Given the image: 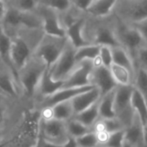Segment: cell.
<instances>
[{
    "instance_id": "6da1fadb",
    "label": "cell",
    "mask_w": 147,
    "mask_h": 147,
    "mask_svg": "<svg viewBox=\"0 0 147 147\" xmlns=\"http://www.w3.org/2000/svg\"><path fill=\"white\" fill-rule=\"evenodd\" d=\"M84 36L89 44L100 47H120L113 28V16L108 18H95L86 15Z\"/></svg>"
},
{
    "instance_id": "7a4b0ae2",
    "label": "cell",
    "mask_w": 147,
    "mask_h": 147,
    "mask_svg": "<svg viewBox=\"0 0 147 147\" xmlns=\"http://www.w3.org/2000/svg\"><path fill=\"white\" fill-rule=\"evenodd\" d=\"M66 43V38L43 34L33 52V56L40 59L48 69H50L63 53Z\"/></svg>"
},
{
    "instance_id": "3957f363",
    "label": "cell",
    "mask_w": 147,
    "mask_h": 147,
    "mask_svg": "<svg viewBox=\"0 0 147 147\" xmlns=\"http://www.w3.org/2000/svg\"><path fill=\"white\" fill-rule=\"evenodd\" d=\"M113 28L120 47L124 48L134 61L138 50L146 46L140 33L132 24L121 21L115 15H113Z\"/></svg>"
},
{
    "instance_id": "277c9868",
    "label": "cell",
    "mask_w": 147,
    "mask_h": 147,
    "mask_svg": "<svg viewBox=\"0 0 147 147\" xmlns=\"http://www.w3.org/2000/svg\"><path fill=\"white\" fill-rule=\"evenodd\" d=\"M47 67L40 59L32 58L18 73V82L24 94L31 97L36 95L41 77Z\"/></svg>"
},
{
    "instance_id": "5b68a950",
    "label": "cell",
    "mask_w": 147,
    "mask_h": 147,
    "mask_svg": "<svg viewBox=\"0 0 147 147\" xmlns=\"http://www.w3.org/2000/svg\"><path fill=\"white\" fill-rule=\"evenodd\" d=\"M114 15L128 24L144 21L147 19V0H116Z\"/></svg>"
},
{
    "instance_id": "8992f818",
    "label": "cell",
    "mask_w": 147,
    "mask_h": 147,
    "mask_svg": "<svg viewBox=\"0 0 147 147\" xmlns=\"http://www.w3.org/2000/svg\"><path fill=\"white\" fill-rule=\"evenodd\" d=\"M134 86H117L115 96V115L125 130L131 125L134 118L132 104Z\"/></svg>"
},
{
    "instance_id": "52a82bcc",
    "label": "cell",
    "mask_w": 147,
    "mask_h": 147,
    "mask_svg": "<svg viewBox=\"0 0 147 147\" xmlns=\"http://www.w3.org/2000/svg\"><path fill=\"white\" fill-rule=\"evenodd\" d=\"M77 65L76 48L67 40L63 53L55 64L49 69L52 78L56 81L64 82L75 69Z\"/></svg>"
},
{
    "instance_id": "ba28073f",
    "label": "cell",
    "mask_w": 147,
    "mask_h": 147,
    "mask_svg": "<svg viewBox=\"0 0 147 147\" xmlns=\"http://www.w3.org/2000/svg\"><path fill=\"white\" fill-rule=\"evenodd\" d=\"M37 14L40 18L41 29L44 34L53 37L66 38L65 29L61 25L59 16L57 12L40 4L39 2Z\"/></svg>"
},
{
    "instance_id": "9c48e42d",
    "label": "cell",
    "mask_w": 147,
    "mask_h": 147,
    "mask_svg": "<svg viewBox=\"0 0 147 147\" xmlns=\"http://www.w3.org/2000/svg\"><path fill=\"white\" fill-rule=\"evenodd\" d=\"M40 132V137L58 146H64L69 137L65 122L55 119H42Z\"/></svg>"
},
{
    "instance_id": "30bf717a",
    "label": "cell",
    "mask_w": 147,
    "mask_h": 147,
    "mask_svg": "<svg viewBox=\"0 0 147 147\" xmlns=\"http://www.w3.org/2000/svg\"><path fill=\"white\" fill-rule=\"evenodd\" d=\"M94 67V62L90 60L78 63L72 72L64 81L63 88H82L92 85L91 77Z\"/></svg>"
},
{
    "instance_id": "8fae6325",
    "label": "cell",
    "mask_w": 147,
    "mask_h": 147,
    "mask_svg": "<svg viewBox=\"0 0 147 147\" xmlns=\"http://www.w3.org/2000/svg\"><path fill=\"white\" fill-rule=\"evenodd\" d=\"M32 51L28 41L21 36L12 39L11 43V62L15 72L18 77L19 71L27 65L32 58Z\"/></svg>"
},
{
    "instance_id": "7c38bea8",
    "label": "cell",
    "mask_w": 147,
    "mask_h": 147,
    "mask_svg": "<svg viewBox=\"0 0 147 147\" xmlns=\"http://www.w3.org/2000/svg\"><path fill=\"white\" fill-rule=\"evenodd\" d=\"M91 84L100 91L102 96L115 90L118 86L115 82L109 69L104 67L101 64L96 65L94 67L91 77Z\"/></svg>"
},
{
    "instance_id": "4fadbf2b",
    "label": "cell",
    "mask_w": 147,
    "mask_h": 147,
    "mask_svg": "<svg viewBox=\"0 0 147 147\" xmlns=\"http://www.w3.org/2000/svg\"><path fill=\"white\" fill-rule=\"evenodd\" d=\"M147 134L146 130L135 114L131 125L125 130V146L146 147Z\"/></svg>"
},
{
    "instance_id": "5bb4252c",
    "label": "cell",
    "mask_w": 147,
    "mask_h": 147,
    "mask_svg": "<svg viewBox=\"0 0 147 147\" xmlns=\"http://www.w3.org/2000/svg\"><path fill=\"white\" fill-rule=\"evenodd\" d=\"M93 88H96V87H94L93 85H90V86L82 87V88H63L59 90V91H57L53 96H51L50 97L42 100L41 101L42 107L44 109L52 108L58 103L71 101L77 96L85 91H88Z\"/></svg>"
},
{
    "instance_id": "9a60e30c",
    "label": "cell",
    "mask_w": 147,
    "mask_h": 147,
    "mask_svg": "<svg viewBox=\"0 0 147 147\" xmlns=\"http://www.w3.org/2000/svg\"><path fill=\"white\" fill-rule=\"evenodd\" d=\"M101 97L102 95L96 88H93L74 97L71 101L74 111V115L84 111L85 109L96 103Z\"/></svg>"
},
{
    "instance_id": "2e32d148",
    "label": "cell",
    "mask_w": 147,
    "mask_h": 147,
    "mask_svg": "<svg viewBox=\"0 0 147 147\" xmlns=\"http://www.w3.org/2000/svg\"><path fill=\"white\" fill-rule=\"evenodd\" d=\"M11 43L12 38H10V36L7 34L3 25L2 24V22H0V59L4 65L7 67V69L9 71V73L13 76L15 80L18 81V77L14 71L11 62Z\"/></svg>"
},
{
    "instance_id": "e0dca14e",
    "label": "cell",
    "mask_w": 147,
    "mask_h": 147,
    "mask_svg": "<svg viewBox=\"0 0 147 147\" xmlns=\"http://www.w3.org/2000/svg\"><path fill=\"white\" fill-rule=\"evenodd\" d=\"M63 86H64V82L54 80L52 78L50 70L47 68L41 77L36 94L39 95L42 98V100H44L50 97L57 91L61 90Z\"/></svg>"
},
{
    "instance_id": "ac0fdd59",
    "label": "cell",
    "mask_w": 147,
    "mask_h": 147,
    "mask_svg": "<svg viewBox=\"0 0 147 147\" xmlns=\"http://www.w3.org/2000/svg\"><path fill=\"white\" fill-rule=\"evenodd\" d=\"M116 0H92L86 15L95 18H108L114 15Z\"/></svg>"
},
{
    "instance_id": "d6986e66",
    "label": "cell",
    "mask_w": 147,
    "mask_h": 147,
    "mask_svg": "<svg viewBox=\"0 0 147 147\" xmlns=\"http://www.w3.org/2000/svg\"><path fill=\"white\" fill-rule=\"evenodd\" d=\"M85 17L86 16L65 29V36L67 40L76 49L90 45L84 36V26Z\"/></svg>"
},
{
    "instance_id": "ffe728a7",
    "label": "cell",
    "mask_w": 147,
    "mask_h": 147,
    "mask_svg": "<svg viewBox=\"0 0 147 147\" xmlns=\"http://www.w3.org/2000/svg\"><path fill=\"white\" fill-rule=\"evenodd\" d=\"M115 90L102 96L99 100V116L102 120L115 118Z\"/></svg>"
},
{
    "instance_id": "44dd1931",
    "label": "cell",
    "mask_w": 147,
    "mask_h": 147,
    "mask_svg": "<svg viewBox=\"0 0 147 147\" xmlns=\"http://www.w3.org/2000/svg\"><path fill=\"white\" fill-rule=\"evenodd\" d=\"M112 53H113V63L127 69L129 71L133 73L134 78L136 66L130 54L121 47H112Z\"/></svg>"
},
{
    "instance_id": "7402d4cb",
    "label": "cell",
    "mask_w": 147,
    "mask_h": 147,
    "mask_svg": "<svg viewBox=\"0 0 147 147\" xmlns=\"http://www.w3.org/2000/svg\"><path fill=\"white\" fill-rule=\"evenodd\" d=\"M110 73L118 86H131L134 84V75L125 67L112 64L109 68Z\"/></svg>"
},
{
    "instance_id": "603a6c76",
    "label": "cell",
    "mask_w": 147,
    "mask_h": 147,
    "mask_svg": "<svg viewBox=\"0 0 147 147\" xmlns=\"http://www.w3.org/2000/svg\"><path fill=\"white\" fill-rule=\"evenodd\" d=\"M49 109H51L52 118L57 121L67 122L74 117V111L71 101L58 103Z\"/></svg>"
},
{
    "instance_id": "cb8c5ba5",
    "label": "cell",
    "mask_w": 147,
    "mask_h": 147,
    "mask_svg": "<svg viewBox=\"0 0 147 147\" xmlns=\"http://www.w3.org/2000/svg\"><path fill=\"white\" fill-rule=\"evenodd\" d=\"M132 104L134 113L140 118L147 134V103L143 96L134 88L132 96Z\"/></svg>"
},
{
    "instance_id": "d4e9b609",
    "label": "cell",
    "mask_w": 147,
    "mask_h": 147,
    "mask_svg": "<svg viewBox=\"0 0 147 147\" xmlns=\"http://www.w3.org/2000/svg\"><path fill=\"white\" fill-rule=\"evenodd\" d=\"M100 46L96 45H87L83 47L76 49V60L78 63H80L84 60L93 61L94 64L99 63V53H100Z\"/></svg>"
},
{
    "instance_id": "484cf974",
    "label": "cell",
    "mask_w": 147,
    "mask_h": 147,
    "mask_svg": "<svg viewBox=\"0 0 147 147\" xmlns=\"http://www.w3.org/2000/svg\"><path fill=\"white\" fill-rule=\"evenodd\" d=\"M99 101L90 107L89 109H85L84 111L74 115V119L82 123L83 125L86 126L87 127L91 128L93 125L99 120V108H98Z\"/></svg>"
},
{
    "instance_id": "4316f807",
    "label": "cell",
    "mask_w": 147,
    "mask_h": 147,
    "mask_svg": "<svg viewBox=\"0 0 147 147\" xmlns=\"http://www.w3.org/2000/svg\"><path fill=\"white\" fill-rule=\"evenodd\" d=\"M0 92L9 97H16L18 96L16 80L11 74L0 71Z\"/></svg>"
},
{
    "instance_id": "83f0119b",
    "label": "cell",
    "mask_w": 147,
    "mask_h": 147,
    "mask_svg": "<svg viewBox=\"0 0 147 147\" xmlns=\"http://www.w3.org/2000/svg\"><path fill=\"white\" fill-rule=\"evenodd\" d=\"M133 86L143 96L147 103V71L146 70L136 68Z\"/></svg>"
},
{
    "instance_id": "f1b7e54d",
    "label": "cell",
    "mask_w": 147,
    "mask_h": 147,
    "mask_svg": "<svg viewBox=\"0 0 147 147\" xmlns=\"http://www.w3.org/2000/svg\"><path fill=\"white\" fill-rule=\"evenodd\" d=\"M65 126H66V130H67L68 135L72 138H75V139H78V138L92 132L91 128L87 127L86 126L83 125L82 123H80L74 118H72L70 121H68L67 122H65Z\"/></svg>"
},
{
    "instance_id": "f546056e",
    "label": "cell",
    "mask_w": 147,
    "mask_h": 147,
    "mask_svg": "<svg viewBox=\"0 0 147 147\" xmlns=\"http://www.w3.org/2000/svg\"><path fill=\"white\" fill-rule=\"evenodd\" d=\"M9 7H11L22 13L35 12L39 7V1L34 0H13L7 1Z\"/></svg>"
},
{
    "instance_id": "4dcf8cb0",
    "label": "cell",
    "mask_w": 147,
    "mask_h": 147,
    "mask_svg": "<svg viewBox=\"0 0 147 147\" xmlns=\"http://www.w3.org/2000/svg\"><path fill=\"white\" fill-rule=\"evenodd\" d=\"M39 2L40 4L54 10L58 14H62L71 7V2L68 0H43Z\"/></svg>"
},
{
    "instance_id": "1f68e13d",
    "label": "cell",
    "mask_w": 147,
    "mask_h": 147,
    "mask_svg": "<svg viewBox=\"0 0 147 147\" xmlns=\"http://www.w3.org/2000/svg\"><path fill=\"white\" fill-rule=\"evenodd\" d=\"M22 13L8 6V11L4 18V22L6 25L11 28H18L22 26Z\"/></svg>"
},
{
    "instance_id": "d6a6232c",
    "label": "cell",
    "mask_w": 147,
    "mask_h": 147,
    "mask_svg": "<svg viewBox=\"0 0 147 147\" xmlns=\"http://www.w3.org/2000/svg\"><path fill=\"white\" fill-rule=\"evenodd\" d=\"M125 146V130H121L109 135L107 144L103 147H124Z\"/></svg>"
},
{
    "instance_id": "836d02e7",
    "label": "cell",
    "mask_w": 147,
    "mask_h": 147,
    "mask_svg": "<svg viewBox=\"0 0 147 147\" xmlns=\"http://www.w3.org/2000/svg\"><path fill=\"white\" fill-rule=\"evenodd\" d=\"M99 59L104 67L109 69L110 66L113 64V53L112 48L109 47H101L100 48V53H99Z\"/></svg>"
},
{
    "instance_id": "e575fe53",
    "label": "cell",
    "mask_w": 147,
    "mask_h": 147,
    "mask_svg": "<svg viewBox=\"0 0 147 147\" xmlns=\"http://www.w3.org/2000/svg\"><path fill=\"white\" fill-rule=\"evenodd\" d=\"M78 147H99L96 135L95 133H89L77 139Z\"/></svg>"
},
{
    "instance_id": "d590c367",
    "label": "cell",
    "mask_w": 147,
    "mask_h": 147,
    "mask_svg": "<svg viewBox=\"0 0 147 147\" xmlns=\"http://www.w3.org/2000/svg\"><path fill=\"white\" fill-rule=\"evenodd\" d=\"M134 64L136 68L147 71V46H143L138 50L134 58Z\"/></svg>"
},
{
    "instance_id": "8d00e7d4",
    "label": "cell",
    "mask_w": 147,
    "mask_h": 147,
    "mask_svg": "<svg viewBox=\"0 0 147 147\" xmlns=\"http://www.w3.org/2000/svg\"><path fill=\"white\" fill-rule=\"evenodd\" d=\"M103 122H104V126H105V130L109 134L121 131V130H125V128L123 127L121 123L116 118L103 120Z\"/></svg>"
},
{
    "instance_id": "74e56055",
    "label": "cell",
    "mask_w": 147,
    "mask_h": 147,
    "mask_svg": "<svg viewBox=\"0 0 147 147\" xmlns=\"http://www.w3.org/2000/svg\"><path fill=\"white\" fill-rule=\"evenodd\" d=\"M132 25L140 33L144 43L146 44V46H147V19L141 21L140 22H137L135 24H132Z\"/></svg>"
},
{
    "instance_id": "f35d334b",
    "label": "cell",
    "mask_w": 147,
    "mask_h": 147,
    "mask_svg": "<svg viewBox=\"0 0 147 147\" xmlns=\"http://www.w3.org/2000/svg\"><path fill=\"white\" fill-rule=\"evenodd\" d=\"M71 2L74 8L86 14L90 5L91 4L92 0H71Z\"/></svg>"
},
{
    "instance_id": "ab89813d",
    "label": "cell",
    "mask_w": 147,
    "mask_h": 147,
    "mask_svg": "<svg viewBox=\"0 0 147 147\" xmlns=\"http://www.w3.org/2000/svg\"><path fill=\"white\" fill-rule=\"evenodd\" d=\"M34 147H63V146H58V145L53 144L51 142H48V141L45 140L41 137H40L38 139V141H37L36 146Z\"/></svg>"
},
{
    "instance_id": "60d3db41",
    "label": "cell",
    "mask_w": 147,
    "mask_h": 147,
    "mask_svg": "<svg viewBox=\"0 0 147 147\" xmlns=\"http://www.w3.org/2000/svg\"><path fill=\"white\" fill-rule=\"evenodd\" d=\"M8 11V4L5 1H0V22H2Z\"/></svg>"
},
{
    "instance_id": "b9f144b4",
    "label": "cell",
    "mask_w": 147,
    "mask_h": 147,
    "mask_svg": "<svg viewBox=\"0 0 147 147\" xmlns=\"http://www.w3.org/2000/svg\"><path fill=\"white\" fill-rule=\"evenodd\" d=\"M8 146V142L6 141H1L0 142V147H6Z\"/></svg>"
},
{
    "instance_id": "7bdbcfd3",
    "label": "cell",
    "mask_w": 147,
    "mask_h": 147,
    "mask_svg": "<svg viewBox=\"0 0 147 147\" xmlns=\"http://www.w3.org/2000/svg\"><path fill=\"white\" fill-rule=\"evenodd\" d=\"M1 137H2V135H1V132H0V142H1V141H3V140H2V138H1Z\"/></svg>"
},
{
    "instance_id": "ee69618b",
    "label": "cell",
    "mask_w": 147,
    "mask_h": 147,
    "mask_svg": "<svg viewBox=\"0 0 147 147\" xmlns=\"http://www.w3.org/2000/svg\"><path fill=\"white\" fill-rule=\"evenodd\" d=\"M2 123H3V119H1V118H0V125H1Z\"/></svg>"
},
{
    "instance_id": "f6af8a7d",
    "label": "cell",
    "mask_w": 147,
    "mask_h": 147,
    "mask_svg": "<svg viewBox=\"0 0 147 147\" xmlns=\"http://www.w3.org/2000/svg\"><path fill=\"white\" fill-rule=\"evenodd\" d=\"M146 147H147V145H146Z\"/></svg>"
},
{
    "instance_id": "bcb514c9",
    "label": "cell",
    "mask_w": 147,
    "mask_h": 147,
    "mask_svg": "<svg viewBox=\"0 0 147 147\" xmlns=\"http://www.w3.org/2000/svg\"></svg>"
},
{
    "instance_id": "7dc6e473",
    "label": "cell",
    "mask_w": 147,
    "mask_h": 147,
    "mask_svg": "<svg viewBox=\"0 0 147 147\" xmlns=\"http://www.w3.org/2000/svg\"><path fill=\"white\" fill-rule=\"evenodd\" d=\"M99 147H100V146H99Z\"/></svg>"
},
{
    "instance_id": "c3c4849f",
    "label": "cell",
    "mask_w": 147,
    "mask_h": 147,
    "mask_svg": "<svg viewBox=\"0 0 147 147\" xmlns=\"http://www.w3.org/2000/svg\"></svg>"
}]
</instances>
